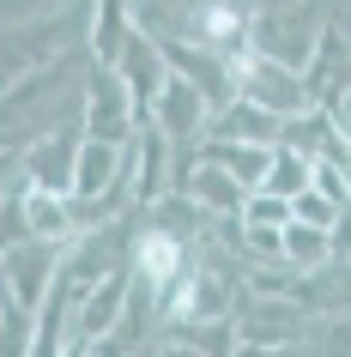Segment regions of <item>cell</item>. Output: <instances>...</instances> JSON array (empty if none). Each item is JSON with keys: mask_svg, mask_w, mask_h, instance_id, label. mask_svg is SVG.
Segmentation results:
<instances>
[{"mask_svg": "<svg viewBox=\"0 0 351 357\" xmlns=\"http://www.w3.org/2000/svg\"><path fill=\"white\" fill-rule=\"evenodd\" d=\"M164 182H170V139L146 121V128H140V151L128 158V200L158 206V200H164Z\"/></svg>", "mask_w": 351, "mask_h": 357, "instance_id": "obj_7", "label": "cell"}, {"mask_svg": "<svg viewBox=\"0 0 351 357\" xmlns=\"http://www.w3.org/2000/svg\"><path fill=\"white\" fill-rule=\"evenodd\" d=\"M200 158H206V164H218V169H230L248 194H255L260 182H267V169H273V146H237V139H206Z\"/></svg>", "mask_w": 351, "mask_h": 357, "instance_id": "obj_13", "label": "cell"}, {"mask_svg": "<svg viewBox=\"0 0 351 357\" xmlns=\"http://www.w3.org/2000/svg\"><path fill=\"white\" fill-rule=\"evenodd\" d=\"M73 164H79V139L49 133V139L31 151V164H24V188H31V194H61V200H73Z\"/></svg>", "mask_w": 351, "mask_h": 357, "instance_id": "obj_6", "label": "cell"}, {"mask_svg": "<svg viewBox=\"0 0 351 357\" xmlns=\"http://www.w3.org/2000/svg\"><path fill=\"white\" fill-rule=\"evenodd\" d=\"M158 357H200V351H188V345H164Z\"/></svg>", "mask_w": 351, "mask_h": 357, "instance_id": "obj_21", "label": "cell"}, {"mask_svg": "<svg viewBox=\"0 0 351 357\" xmlns=\"http://www.w3.org/2000/svg\"><path fill=\"white\" fill-rule=\"evenodd\" d=\"M242 225L285 230V225H291V200H278V194H248V206H242Z\"/></svg>", "mask_w": 351, "mask_h": 357, "instance_id": "obj_20", "label": "cell"}, {"mask_svg": "<svg viewBox=\"0 0 351 357\" xmlns=\"http://www.w3.org/2000/svg\"><path fill=\"white\" fill-rule=\"evenodd\" d=\"M182 194H188V200H194L200 212H242V206H248V188H242L230 169L206 164V158H194V169H188Z\"/></svg>", "mask_w": 351, "mask_h": 357, "instance_id": "obj_10", "label": "cell"}, {"mask_svg": "<svg viewBox=\"0 0 351 357\" xmlns=\"http://www.w3.org/2000/svg\"><path fill=\"white\" fill-rule=\"evenodd\" d=\"M237 333H242V345H260V351H285V345L303 333V315H297V303L267 297V303H255V315H248V321H237Z\"/></svg>", "mask_w": 351, "mask_h": 357, "instance_id": "obj_9", "label": "cell"}, {"mask_svg": "<svg viewBox=\"0 0 351 357\" xmlns=\"http://www.w3.org/2000/svg\"><path fill=\"white\" fill-rule=\"evenodd\" d=\"M115 73H121V85H128V97H133V121L146 128L151 103H158V91H164V79H170L164 49H151L146 37H128V49H121V61H115Z\"/></svg>", "mask_w": 351, "mask_h": 357, "instance_id": "obj_4", "label": "cell"}, {"mask_svg": "<svg viewBox=\"0 0 351 357\" xmlns=\"http://www.w3.org/2000/svg\"><path fill=\"white\" fill-rule=\"evenodd\" d=\"M19 243H31V212H24V188H13L0 200V255Z\"/></svg>", "mask_w": 351, "mask_h": 357, "instance_id": "obj_19", "label": "cell"}, {"mask_svg": "<svg viewBox=\"0 0 351 357\" xmlns=\"http://www.w3.org/2000/svg\"><path fill=\"white\" fill-rule=\"evenodd\" d=\"M182 236H170V230H146L140 243H133V279L140 284H151L158 297H164L170 284L182 279Z\"/></svg>", "mask_w": 351, "mask_h": 357, "instance_id": "obj_8", "label": "cell"}, {"mask_svg": "<svg viewBox=\"0 0 351 357\" xmlns=\"http://www.w3.org/2000/svg\"><path fill=\"white\" fill-rule=\"evenodd\" d=\"M206 121H212V103H206V97L194 91L182 73H170V79H164V91H158V103H151V128H158L170 146H176V139H194Z\"/></svg>", "mask_w": 351, "mask_h": 357, "instance_id": "obj_5", "label": "cell"}, {"mask_svg": "<svg viewBox=\"0 0 351 357\" xmlns=\"http://www.w3.org/2000/svg\"><path fill=\"white\" fill-rule=\"evenodd\" d=\"M291 218H297V225H309V230H327V236H333V225H339V218H345V212L333 206L327 194H315V188H303V194H297V200H291Z\"/></svg>", "mask_w": 351, "mask_h": 357, "instance_id": "obj_18", "label": "cell"}, {"mask_svg": "<svg viewBox=\"0 0 351 357\" xmlns=\"http://www.w3.org/2000/svg\"><path fill=\"white\" fill-rule=\"evenodd\" d=\"M237 97L260 103V109L278 115V121H291V115L309 109V85H303V73H297V67H278V61H267V55L237 61Z\"/></svg>", "mask_w": 351, "mask_h": 357, "instance_id": "obj_1", "label": "cell"}, {"mask_svg": "<svg viewBox=\"0 0 351 357\" xmlns=\"http://www.w3.org/2000/svg\"><path fill=\"white\" fill-rule=\"evenodd\" d=\"M133 128V97L121 85L115 67H91V103H85V139H103V146H121Z\"/></svg>", "mask_w": 351, "mask_h": 357, "instance_id": "obj_3", "label": "cell"}, {"mask_svg": "<svg viewBox=\"0 0 351 357\" xmlns=\"http://www.w3.org/2000/svg\"><path fill=\"white\" fill-rule=\"evenodd\" d=\"M188 339H194L188 351H200V357H237V351H242V333H237V321H230V315L200 321V327H194Z\"/></svg>", "mask_w": 351, "mask_h": 357, "instance_id": "obj_17", "label": "cell"}, {"mask_svg": "<svg viewBox=\"0 0 351 357\" xmlns=\"http://www.w3.org/2000/svg\"><path fill=\"white\" fill-rule=\"evenodd\" d=\"M55 243H19V248H6V261H0V291L6 297H19L24 309H37L49 291H55Z\"/></svg>", "mask_w": 351, "mask_h": 357, "instance_id": "obj_2", "label": "cell"}, {"mask_svg": "<svg viewBox=\"0 0 351 357\" xmlns=\"http://www.w3.org/2000/svg\"><path fill=\"white\" fill-rule=\"evenodd\" d=\"M309 176H315L309 158H297V151L273 146V169H267V182H260L255 194H278V200H297V194L309 188Z\"/></svg>", "mask_w": 351, "mask_h": 357, "instance_id": "obj_15", "label": "cell"}, {"mask_svg": "<svg viewBox=\"0 0 351 357\" xmlns=\"http://www.w3.org/2000/svg\"><path fill=\"white\" fill-rule=\"evenodd\" d=\"M121 315H128V273H110L103 284H91V297H85V315L73 321L79 339H110L115 327H121Z\"/></svg>", "mask_w": 351, "mask_h": 357, "instance_id": "obj_12", "label": "cell"}, {"mask_svg": "<svg viewBox=\"0 0 351 357\" xmlns=\"http://www.w3.org/2000/svg\"><path fill=\"white\" fill-rule=\"evenodd\" d=\"M278 133H285V121L267 115L260 103H248V97H237L230 109L212 115V139H237V146H278Z\"/></svg>", "mask_w": 351, "mask_h": 357, "instance_id": "obj_11", "label": "cell"}, {"mask_svg": "<svg viewBox=\"0 0 351 357\" xmlns=\"http://www.w3.org/2000/svg\"><path fill=\"white\" fill-rule=\"evenodd\" d=\"M91 49H97V67H115L121 61V49H128V6L121 0H97Z\"/></svg>", "mask_w": 351, "mask_h": 357, "instance_id": "obj_14", "label": "cell"}, {"mask_svg": "<svg viewBox=\"0 0 351 357\" xmlns=\"http://www.w3.org/2000/svg\"><path fill=\"white\" fill-rule=\"evenodd\" d=\"M285 261L291 266H303V273H309V266H327L333 261V236L327 230H309V225H285Z\"/></svg>", "mask_w": 351, "mask_h": 357, "instance_id": "obj_16", "label": "cell"}]
</instances>
